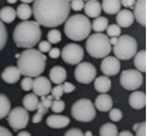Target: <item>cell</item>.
Segmentation results:
<instances>
[{
  "instance_id": "1",
  "label": "cell",
  "mask_w": 147,
  "mask_h": 136,
  "mask_svg": "<svg viewBox=\"0 0 147 136\" xmlns=\"http://www.w3.org/2000/svg\"><path fill=\"white\" fill-rule=\"evenodd\" d=\"M33 14L39 25L57 27L67 21L70 14L69 0H35Z\"/></svg>"
},
{
  "instance_id": "2",
  "label": "cell",
  "mask_w": 147,
  "mask_h": 136,
  "mask_svg": "<svg viewBox=\"0 0 147 136\" xmlns=\"http://www.w3.org/2000/svg\"><path fill=\"white\" fill-rule=\"evenodd\" d=\"M18 69L21 75L37 77L46 69V57L39 50L26 48L18 57Z\"/></svg>"
},
{
  "instance_id": "3",
  "label": "cell",
  "mask_w": 147,
  "mask_h": 136,
  "mask_svg": "<svg viewBox=\"0 0 147 136\" xmlns=\"http://www.w3.org/2000/svg\"><path fill=\"white\" fill-rule=\"evenodd\" d=\"M42 38L39 24L35 21H23L19 23L13 32V40L18 47L33 48Z\"/></svg>"
},
{
  "instance_id": "4",
  "label": "cell",
  "mask_w": 147,
  "mask_h": 136,
  "mask_svg": "<svg viewBox=\"0 0 147 136\" xmlns=\"http://www.w3.org/2000/svg\"><path fill=\"white\" fill-rule=\"evenodd\" d=\"M64 23L65 35L74 42H81L87 38L92 31V24L88 18L83 14H74L68 18Z\"/></svg>"
},
{
  "instance_id": "5",
  "label": "cell",
  "mask_w": 147,
  "mask_h": 136,
  "mask_svg": "<svg viewBox=\"0 0 147 136\" xmlns=\"http://www.w3.org/2000/svg\"><path fill=\"white\" fill-rule=\"evenodd\" d=\"M86 50L90 57L101 59L111 53V44L107 35L102 33H95L86 40Z\"/></svg>"
},
{
  "instance_id": "6",
  "label": "cell",
  "mask_w": 147,
  "mask_h": 136,
  "mask_svg": "<svg viewBox=\"0 0 147 136\" xmlns=\"http://www.w3.org/2000/svg\"><path fill=\"white\" fill-rule=\"evenodd\" d=\"M113 53L119 60H130L137 53V42L130 35H122L113 45Z\"/></svg>"
},
{
  "instance_id": "7",
  "label": "cell",
  "mask_w": 147,
  "mask_h": 136,
  "mask_svg": "<svg viewBox=\"0 0 147 136\" xmlns=\"http://www.w3.org/2000/svg\"><path fill=\"white\" fill-rule=\"evenodd\" d=\"M71 114L76 121L90 122L96 116V108L89 99H80L75 101L72 106Z\"/></svg>"
},
{
  "instance_id": "8",
  "label": "cell",
  "mask_w": 147,
  "mask_h": 136,
  "mask_svg": "<svg viewBox=\"0 0 147 136\" xmlns=\"http://www.w3.org/2000/svg\"><path fill=\"white\" fill-rule=\"evenodd\" d=\"M142 72L137 70H124L120 75V84L124 89L127 90H136L143 84Z\"/></svg>"
},
{
  "instance_id": "9",
  "label": "cell",
  "mask_w": 147,
  "mask_h": 136,
  "mask_svg": "<svg viewBox=\"0 0 147 136\" xmlns=\"http://www.w3.org/2000/svg\"><path fill=\"white\" fill-rule=\"evenodd\" d=\"M28 120H30V115L25 108L16 107L14 109L10 110V112H9L8 123L12 127L13 131L18 132L26 127Z\"/></svg>"
},
{
  "instance_id": "10",
  "label": "cell",
  "mask_w": 147,
  "mask_h": 136,
  "mask_svg": "<svg viewBox=\"0 0 147 136\" xmlns=\"http://www.w3.org/2000/svg\"><path fill=\"white\" fill-rule=\"evenodd\" d=\"M62 60L68 64H79L84 58V50L78 44H68L61 50Z\"/></svg>"
},
{
  "instance_id": "11",
  "label": "cell",
  "mask_w": 147,
  "mask_h": 136,
  "mask_svg": "<svg viewBox=\"0 0 147 136\" xmlns=\"http://www.w3.org/2000/svg\"><path fill=\"white\" fill-rule=\"evenodd\" d=\"M96 74H97L96 68L89 62H80L74 71L75 79L82 84L92 83L96 77Z\"/></svg>"
},
{
  "instance_id": "12",
  "label": "cell",
  "mask_w": 147,
  "mask_h": 136,
  "mask_svg": "<svg viewBox=\"0 0 147 136\" xmlns=\"http://www.w3.org/2000/svg\"><path fill=\"white\" fill-rule=\"evenodd\" d=\"M100 70L106 76H115L120 72V60L116 57H105L100 63Z\"/></svg>"
},
{
  "instance_id": "13",
  "label": "cell",
  "mask_w": 147,
  "mask_h": 136,
  "mask_svg": "<svg viewBox=\"0 0 147 136\" xmlns=\"http://www.w3.org/2000/svg\"><path fill=\"white\" fill-rule=\"evenodd\" d=\"M51 90V83L45 76H37L33 82V92L37 96H46Z\"/></svg>"
},
{
  "instance_id": "14",
  "label": "cell",
  "mask_w": 147,
  "mask_h": 136,
  "mask_svg": "<svg viewBox=\"0 0 147 136\" xmlns=\"http://www.w3.org/2000/svg\"><path fill=\"white\" fill-rule=\"evenodd\" d=\"M134 19L140 25L146 26V0H136L134 3Z\"/></svg>"
},
{
  "instance_id": "15",
  "label": "cell",
  "mask_w": 147,
  "mask_h": 136,
  "mask_svg": "<svg viewBox=\"0 0 147 136\" xmlns=\"http://www.w3.org/2000/svg\"><path fill=\"white\" fill-rule=\"evenodd\" d=\"M129 104L133 109H143L146 106V94L144 92H133L129 97Z\"/></svg>"
},
{
  "instance_id": "16",
  "label": "cell",
  "mask_w": 147,
  "mask_h": 136,
  "mask_svg": "<svg viewBox=\"0 0 147 136\" xmlns=\"http://www.w3.org/2000/svg\"><path fill=\"white\" fill-rule=\"evenodd\" d=\"M46 123H47L48 126H50L53 129H63V127L69 125L70 119L65 115L53 114L48 116Z\"/></svg>"
},
{
  "instance_id": "17",
  "label": "cell",
  "mask_w": 147,
  "mask_h": 136,
  "mask_svg": "<svg viewBox=\"0 0 147 136\" xmlns=\"http://www.w3.org/2000/svg\"><path fill=\"white\" fill-rule=\"evenodd\" d=\"M21 77V73L18 67H7L1 73V79L8 84L16 83Z\"/></svg>"
},
{
  "instance_id": "18",
  "label": "cell",
  "mask_w": 147,
  "mask_h": 136,
  "mask_svg": "<svg viewBox=\"0 0 147 136\" xmlns=\"http://www.w3.org/2000/svg\"><path fill=\"white\" fill-rule=\"evenodd\" d=\"M95 108L101 112H107L112 108V98L106 93L100 94L95 100Z\"/></svg>"
},
{
  "instance_id": "19",
  "label": "cell",
  "mask_w": 147,
  "mask_h": 136,
  "mask_svg": "<svg viewBox=\"0 0 147 136\" xmlns=\"http://www.w3.org/2000/svg\"><path fill=\"white\" fill-rule=\"evenodd\" d=\"M134 22V16L130 10H122L117 13V23L120 27H130Z\"/></svg>"
},
{
  "instance_id": "20",
  "label": "cell",
  "mask_w": 147,
  "mask_h": 136,
  "mask_svg": "<svg viewBox=\"0 0 147 136\" xmlns=\"http://www.w3.org/2000/svg\"><path fill=\"white\" fill-rule=\"evenodd\" d=\"M85 14L89 18H98L101 13V5L97 0H88L84 5Z\"/></svg>"
},
{
  "instance_id": "21",
  "label": "cell",
  "mask_w": 147,
  "mask_h": 136,
  "mask_svg": "<svg viewBox=\"0 0 147 136\" xmlns=\"http://www.w3.org/2000/svg\"><path fill=\"white\" fill-rule=\"evenodd\" d=\"M49 77H50V81L53 83L61 84L67 79V71H65V69L60 67V65L53 67L49 72Z\"/></svg>"
},
{
  "instance_id": "22",
  "label": "cell",
  "mask_w": 147,
  "mask_h": 136,
  "mask_svg": "<svg viewBox=\"0 0 147 136\" xmlns=\"http://www.w3.org/2000/svg\"><path fill=\"white\" fill-rule=\"evenodd\" d=\"M95 79H95L94 87L98 93L104 94V93L109 92V89L111 88V81L108 76L102 75V76H98Z\"/></svg>"
},
{
  "instance_id": "23",
  "label": "cell",
  "mask_w": 147,
  "mask_h": 136,
  "mask_svg": "<svg viewBox=\"0 0 147 136\" xmlns=\"http://www.w3.org/2000/svg\"><path fill=\"white\" fill-rule=\"evenodd\" d=\"M120 0H102L101 10L105 11V13H107V14H116L120 11Z\"/></svg>"
},
{
  "instance_id": "24",
  "label": "cell",
  "mask_w": 147,
  "mask_h": 136,
  "mask_svg": "<svg viewBox=\"0 0 147 136\" xmlns=\"http://www.w3.org/2000/svg\"><path fill=\"white\" fill-rule=\"evenodd\" d=\"M134 65L137 71L146 72V50H140L134 55Z\"/></svg>"
},
{
  "instance_id": "25",
  "label": "cell",
  "mask_w": 147,
  "mask_h": 136,
  "mask_svg": "<svg viewBox=\"0 0 147 136\" xmlns=\"http://www.w3.org/2000/svg\"><path fill=\"white\" fill-rule=\"evenodd\" d=\"M16 18V11L12 7H5L0 10V20L3 23H12Z\"/></svg>"
},
{
  "instance_id": "26",
  "label": "cell",
  "mask_w": 147,
  "mask_h": 136,
  "mask_svg": "<svg viewBox=\"0 0 147 136\" xmlns=\"http://www.w3.org/2000/svg\"><path fill=\"white\" fill-rule=\"evenodd\" d=\"M22 102H23V106H24V108L26 110H28V111H35V110H37V106H38L39 100L37 98V95L27 94L26 96H24Z\"/></svg>"
},
{
  "instance_id": "27",
  "label": "cell",
  "mask_w": 147,
  "mask_h": 136,
  "mask_svg": "<svg viewBox=\"0 0 147 136\" xmlns=\"http://www.w3.org/2000/svg\"><path fill=\"white\" fill-rule=\"evenodd\" d=\"M11 110V102L9 98L3 94H0V120L9 114Z\"/></svg>"
},
{
  "instance_id": "28",
  "label": "cell",
  "mask_w": 147,
  "mask_h": 136,
  "mask_svg": "<svg viewBox=\"0 0 147 136\" xmlns=\"http://www.w3.org/2000/svg\"><path fill=\"white\" fill-rule=\"evenodd\" d=\"M16 11L18 18H20L23 21L28 20L32 16V14H33V9L27 3H22V5H20Z\"/></svg>"
},
{
  "instance_id": "29",
  "label": "cell",
  "mask_w": 147,
  "mask_h": 136,
  "mask_svg": "<svg viewBox=\"0 0 147 136\" xmlns=\"http://www.w3.org/2000/svg\"><path fill=\"white\" fill-rule=\"evenodd\" d=\"M108 27V19H106L104 16H98L95 18L94 22L92 23V28L93 31L97 32V33H101Z\"/></svg>"
},
{
  "instance_id": "30",
  "label": "cell",
  "mask_w": 147,
  "mask_h": 136,
  "mask_svg": "<svg viewBox=\"0 0 147 136\" xmlns=\"http://www.w3.org/2000/svg\"><path fill=\"white\" fill-rule=\"evenodd\" d=\"M118 133V127L113 123H105L99 130V134L101 136H117Z\"/></svg>"
},
{
  "instance_id": "31",
  "label": "cell",
  "mask_w": 147,
  "mask_h": 136,
  "mask_svg": "<svg viewBox=\"0 0 147 136\" xmlns=\"http://www.w3.org/2000/svg\"><path fill=\"white\" fill-rule=\"evenodd\" d=\"M47 111H48L47 108H46V107H44L42 102L39 101V102H38V106H37V112L34 114V116H33L32 122H33V123H39V122L42 120L44 114H46V113H47Z\"/></svg>"
},
{
  "instance_id": "32",
  "label": "cell",
  "mask_w": 147,
  "mask_h": 136,
  "mask_svg": "<svg viewBox=\"0 0 147 136\" xmlns=\"http://www.w3.org/2000/svg\"><path fill=\"white\" fill-rule=\"evenodd\" d=\"M7 40H8V32L5 26V23L0 20V51L5 46Z\"/></svg>"
},
{
  "instance_id": "33",
  "label": "cell",
  "mask_w": 147,
  "mask_h": 136,
  "mask_svg": "<svg viewBox=\"0 0 147 136\" xmlns=\"http://www.w3.org/2000/svg\"><path fill=\"white\" fill-rule=\"evenodd\" d=\"M47 39L50 44H58L61 40V33L58 30H51L48 33Z\"/></svg>"
},
{
  "instance_id": "34",
  "label": "cell",
  "mask_w": 147,
  "mask_h": 136,
  "mask_svg": "<svg viewBox=\"0 0 147 136\" xmlns=\"http://www.w3.org/2000/svg\"><path fill=\"white\" fill-rule=\"evenodd\" d=\"M50 108L53 110V112H56V113H61L64 108H65V104H64V101L60 99H55L53 100V104L50 106Z\"/></svg>"
},
{
  "instance_id": "35",
  "label": "cell",
  "mask_w": 147,
  "mask_h": 136,
  "mask_svg": "<svg viewBox=\"0 0 147 136\" xmlns=\"http://www.w3.org/2000/svg\"><path fill=\"white\" fill-rule=\"evenodd\" d=\"M107 34L110 37H117L121 34V27L118 24H112V25H108L107 27Z\"/></svg>"
},
{
  "instance_id": "36",
  "label": "cell",
  "mask_w": 147,
  "mask_h": 136,
  "mask_svg": "<svg viewBox=\"0 0 147 136\" xmlns=\"http://www.w3.org/2000/svg\"><path fill=\"white\" fill-rule=\"evenodd\" d=\"M110 112H109V118H110L111 121H113V122H119V121L122 119V111L120 109H118V108H111L109 110Z\"/></svg>"
},
{
  "instance_id": "37",
  "label": "cell",
  "mask_w": 147,
  "mask_h": 136,
  "mask_svg": "<svg viewBox=\"0 0 147 136\" xmlns=\"http://www.w3.org/2000/svg\"><path fill=\"white\" fill-rule=\"evenodd\" d=\"M33 82H34V81L32 79V77H30V76H25L21 82L22 89L25 90V92H28V90L33 89Z\"/></svg>"
},
{
  "instance_id": "38",
  "label": "cell",
  "mask_w": 147,
  "mask_h": 136,
  "mask_svg": "<svg viewBox=\"0 0 147 136\" xmlns=\"http://www.w3.org/2000/svg\"><path fill=\"white\" fill-rule=\"evenodd\" d=\"M50 93H51V95H53V97L55 99H60L63 95L62 85H61V84H57V86H55V87L50 90Z\"/></svg>"
},
{
  "instance_id": "39",
  "label": "cell",
  "mask_w": 147,
  "mask_h": 136,
  "mask_svg": "<svg viewBox=\"0 0 147 136\" xmlns=\"http://www.w3.org/2000/svg\"><path fill=\"white\" fill-rule=\"evenodd\" d=\"M84 5L85 3L83 0H72L70 3V7L74 11H81L84 8Z\"/></svg>"
},
{
  "instance_id": "40",
  "label": "cell",
  "mask_w": 147,
  "mask_h": 136,
  "mask_svg": "<svg viewBox=\"0 0 147 136\" xmlns=\"http://www.w3.org/2000/svg\"><path fill=\"white\" fill-rule=\"evenodd\" d=\"M53 95H50V96L46 95V96H42L40 102L42 104L44 107H46L47 109H49V108H50V106H51V104H53Z\"/></svg>"
},
{
  "instance_id": "41",
  "label": "cell",
  "mask_w": 147,
  "mask_h": 136,
  "mask_svg": "<svg viewBox=\"0 0 147 136\" xmlns=\"http://www.w3.org/2000/svg\"><path fill=\"white\" fill-rule=\"evenodd\" d=\"M38 48H39V51L40 53H48L50 49H51V44L49 42H46V40H44V42H39V45H38Z\"/></svg>"
},
{
  "instance_id": "42",
  "label": "cell",
  "mask_w": 147,
  "mask_h": 136,
  "mask_svg": "<svg viewBox=\"0 0 147 136\" xmlns=\"http://www.w3.org/2000/svg\"><path fill=\"white\" fill-rule=\"evenodd\" d=\"M135 132H136V136H146V122L138 124Z\"/></svg>"
},
{
  "instance_id": "43",
  "label": "cell",
  "mask_w": 147,
  "mask_h": 136,
  "mask_svg": "<svg viewBox=\"0 0 147 136\" xmlns=\"http://www.w3.org/2000/svg\"><path fill=\"white\" fill-rule=\"evenodd\" d=\"M65 136H83L84 135V133L81 131L80 129H71V130H69V131L65 132Z\"/></svg>"
},
{
  "instance_id": "44",
  "label": "cell",
  "mask_w": 147,
  "mask_h": 136,
  "mask_svg": "<svg viewBox=\"0 0 147 136\" xmlns=\"http://www.w3.org/2000/svg\"><path fill=\"white\" fill-rule=\"evenodd\" d=\"M62 88H63V93H67V94H70V93H72L74 92V89H75V86H74L73 84L71 83H64L62 85Z\"/></svg>"
},
{
  "instance_id": "45",
  "label": "cell",
  "mask_w": 147,
  "mask_h": 136,
  "mask_svg": "<svg viewBox=\"0 0 147 136\" xmlns=\"http://www.w3.org/2000/svg\"><path fill=\"white\" fill-rule=\"evenodd\" d=\"M49 57L53 58V59H57V58L60 57V55H61V50L59 49V48H53V49H50L49 51Z\"/></svg>"
},
{
  "instance_id": "46",
  "label": "cell",
  "mask_w": 147,
  "mask_h": 136,
  "mask_svg": "<svg viewBox=\"0 0 147 136\" xmlns=\"http://www.w3.org/2000/svg\"><path fill=\"white\" fill-rule=\"evenodd\" d=\"M122 5H124L125 8H133V5L135 3L136 0H120Z\"/></svg>"
},
{
  "instance_id": "47",
  "label": "cell",
  "mask_w": 147,
  "mask_h": 136,
  "mask_svg": "<svg viewBox=\"0 0 147 136\" xmlns=\"http://www.w3.org/2000/svg\"><path fill=\"white\" fill-rule=\"evenodd\" d=\"M0 136H12V133L8 129L0 125Z\"/></svg>"
},
{
  "instance_id": "48",
  "label": "cell",
  "mask_w": 147,
  "mask_h": 136,
  "mask_svg": "<svg viewBox=\"0 0 147 136\" xmlns=\"http://www.w3.org/2000/svg\"><path fill=\"white\" fill-rule=\"evenodd\" d=\"M118 135H120V136H133V134H132L130 131H123V132H121V133H118Z\"/></svg>"
},
{
  "instance_id": "49",
  "label": "cell",
  "mask_w": 147,
  "mask_h": 136,
  "mask_svg": "<svg viewBox=\"0 0 147 136\" xmlns=\"http://www.w3.org/2000/svg\"><path fill=\"white\" fill-rule=\"evenodd\" d=\"M18 135L19 136H30L31 135V133H28V132H26V131H22V132H20Z\"/></svg>"
},
{
  "instance_id": "50",
  "label": "cell",
  "mask_w": 147,
  "mask_h": 136,
  "mask_svg": "<svg viewBox=\"0 0 147 136\" xmlns=\"http://www.w3.org/2000/svg\"><path fill=\"white\" fill-rule=\"evenodd\" d=\"M117 39H118L117 37H111V39H109V42H110L111 45H115L117 42Z\"/></svg>"
},
{
  "instance_id": "51",
  "label": "cell",
  "mask_w": 147,
  "mask_h": 136,
  "mask_svg": "<svg viewBox=\"0 0 147 136\" xmlns=\"http://www.w3.org/2000/svg\"><path fill=\"white\" fill-rule=\"evenodd\" d=\"M23 3H31L33 1H35V0H21Z\"/></svg>"
},
{
  "instance_id": "52",
  "label": "cell",
  "mask_w": 147,
  "mask_h": 136,
  "mask_svg": "<svg viewBox=\"0 0 147 136\" xmlns=\"http://www.w3.org/2000/svg\"><path fill=\"white\" fill-rule=\"evenodd\" d=\"M7 1H8L9 3H16L18 0H7Z\"/></svg>"
},
{
  "instance_id": "53",
  "label": "cell",
  "mask_w": 147,
  "mask_h": 136,
  "mask_svg": "<svg viewBox=\"0 0 147 136\" xmlns=\"http://www.w3.org/2000/svg\"><path fill=\"white\" fill-rule=\"evenodd\" d=\"M137 126H138V124H134V126H133V130H134V131H136Z\"/></svg>"
},
{
  "instance_id": "54",
  "label": "cell",
  "mask_w": 147,
  "mask_h": 136,
  "mask_svg": "<svg viewBox=\"0 0 147 136\" xmlns=\"http://www.w3.org/2000/svg\"><path fill=\"white\" fill-rule=\"evenodd\" d=\"M85 135H92V132H86V133H85Z\"/></svg>"
},
{
  "instance_id": "55",
  "label": "cell",
  "mask_w": 147,
  "mask_h": 136,
  "mask_svg": "<svg viewBox=\"0 0 147 136\" xmlns=\"http://www.w3.org/2000/svg\"><path fill=\"white\" fill-rule=\"evenodd\" d=\"M69 1H70V0H69Z\"/></svg>"
}]
</instances>
